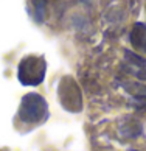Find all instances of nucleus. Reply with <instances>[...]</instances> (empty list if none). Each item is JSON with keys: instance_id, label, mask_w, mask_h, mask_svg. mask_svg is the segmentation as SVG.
<instances>
[{"instance_id": "1", "label": "nucleus", "mask_w": 146, "mask_h": 151, "mask_svg": "<svg viewBox=\"0 0 146 151\" xmlns=\"http://www.w3.org/2000/svg\"><path fill=\"white\" fill-rule=\"evenodd\" d=\"M17 114L26 125H39L48 119V104L42 95L30 92L22 98Z\"/></svg>"}, {"instance_id": "6", "label": "nucleus", "mask_w": 146, "mask_h": 151, "mask_svg": "<svg viewBox=\"0 0 146 151\" xmlns=\"http://www.w3.org/2000/svg\"><path fill=\"white\" fill-rule=\"evenodd\" d=\"M33 6H34L36 20L42 22L44 17H45V11H47V0H33Z\"/></svg>"}, {"instance_id": "5", "label": "nucleus", "mask_w": 146, "mask_h": 151, "mask_svg": "<svg viewBox=\"0 0 146 151\" xmlns=\"http://www.w3.org/2000/svg\"><path fill=\"white\" fill-rule=\"evenodd\" d=\"M123 136L126 137H137L140 132H142V126H140L138 122H132V123H125L121 128Z\"/></svg>"}, {"instance_id": "7", "label": "nucleus", "mask_w": 146, "mask_h": 151, "mask_svg": "<svg viewBox=\"0 0 146 151\" xmlns=\"http://www.w3.org/2000/svg\"><path fill=\"white\" fill-rule=\"evenodd\" d=\"M125 56H126V59L129 61V63L134 64V65H138V67H146V59L140 58L138 55H135L134 52H129V50H126Z\"/></svg>"}, {"instance_id": "3", "label": "nucleus", "mask_w": 146, "mask_h": 151, "mask_svg": "<svg viewBox=\"0 0 146 151\" xmlns=\"http://www.w3.org/2000/svg\"><path fill=\"white\" fill-rule=\"evenodd\" d=\"M58 98L62 108L69 112H79L82 109V95L79 86L70 76H65L61 80L58 89Z\"/></svg>"}, {"instance_id": "4", "label": "nucleus", "mask_w": 146, "mask_h": 151, "mask_svg": "<svg viewBox=\"0 0 146 151\" xmlns=\"http://www.w3.org/2000/svg\"><path fill=\"white\" fill-rule=\"evenodd\" d=\"M131 44L140 53H146V25L135 24L131 31Z\"/></svg>"}, {"instance_id": "2", "label": "nucleus", "mask_w": 146, "mask_h": 151, "mask_svg": "<svg viewBox=\"0 0 146 151\" xmlns=\"http://www.w3.org/2000/svg\"><path fill=\"white\" fill-rule=\"evenodd\" d=\"M47 63L42 56H25L19 64V81L24 86H37L45 78Z\"/></svg>"}]
</instances>
